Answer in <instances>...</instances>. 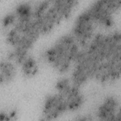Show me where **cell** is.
Listing matches in <instances>:
<instances>
[{
  "label": "cell",
  "instance_id": "cell-1",
  "mask_svg": "<svg viewBox=\"0 0 121 121\" xmlns=\"http://www.w3.org/2000/svg\"><path fill=\"white\" fill-rule=\"evenodd\" d=\"M121 51L120 31L101 32L81 48L74 65L75 70L88 81L110 86L121 77Z\"/></svg>",
  "mask_w": 121,
  "mask_h": 121
},
{
  "label": "cell",
  "instance_id": "cell-2",
  "mask_svg": "<svg viewBox=\"0 0 121 121\" xmlns=\"http://www.w3.org/2000/svg\"><path fill=\"white\" fill-rule=\"evenodd\" d=\"M33 1L17 4L1 20V30L9 50L6 56L19 62L31 53L42 36L35 19Z\"/></svg>",
  "mask_w": 121,
  "mask_h": 121
},
{
  "label": "cell",
  "instance_id": "cell-3",
  "mask_svg": "<svg viewBox=\"0 0 121 121\" xmlns=\"http://www.w3.org/2000/svg\"><path fill=\"white\" fill-rule=\"evenodd\" d=\"M78 5L79 1L76 0L33 1L34 15L42 36L69 18Z\"/></svg>",
  "mask_w": 121,
  "mask_h": 121
},
{
  "label": "cell",
  "instance_id": "cell-4",
  "mask_svg": "<svg viewBox=\"0 0 121 121\" xmlns=\"http://www.w3.org/2000/svg\"><path fill=\"white\" fill-rule=\"evenodd\" d=\"M81 47L70 32L65 34L43 53V60L57 73L64 75L71 71Z\"/></svg>",
  "mask_w": 121,
  "mask_h": 121
},
{
  "label": "cell",
  "instance_id": "cell-5",
  "mask_svg": "<svg viewBox=\"0 0 121 121\" xmlns=\"http://www.w3.org/2000/svg\"><path fill=\"white\" fill-rule=\"evenodd\" d=\"M121 7V0H97L85 10L100 30H110L114 26L115 17Z\"/></svg>",
  "mask_w": 121,
  "mask_h": 121
},
{
  "label": "cell",
  "instance_id": "cell-6",
  "mask_svg": "<svg viewBox=\"0 0 121 121\" xmlns=\"http://www.w3.org/2000/svg\"><path fill=\"white\" fill-rule=\"evenodd\" d=\"M54 90L60 93L65 99L69 112L79 110L85 102V97L81 88L72 82L70 77L63 76L57 80Z\"/></svg>",
  "mask_w": 121,
  "mask_h": 121
},
{
  "label": "cell",
  "instance_id": "cell-7",
  "mask_svg": "<svg viewBox=\"0 0 121 121\" xmlns=\"http://www.w3.org/2000/svg\"><path fill=\"white\" fill-rule=\"evenodd\" d=\"M69 112L67 103L62 95L56 90L49 93L42 104L41 120L53 121Z\"/></svg>",
  "mask_w": 121,
  "mask_h": 121
},
{
  "label": "cell",
  "instance_id": "cell-8",
  "mask_svg": "<svg viewBox=\"0 0 121 121\" xmlns=\"http://www.w3.org/2000/svg\"><path fill=\"white\" fill-rule=\"evenodd\" d=\"M94 117L95 120L98 121H121V103L119 98L113 95H108L104 98L96 108Z\"/></svg>",
  "mask_w": 121,
  "mask_h": 121
},
{
  "label": "cell",
  "instance_id": "cell-9",
  "mask_svg": "<svg viewBox=\"0 0 121 121\" xmlns=\"http://www.w3.org/2000/svg\"><path fill=\"white\" fill-rule=\"evenodd\" d=\"M19 68L17 65L6 57L0 63V84L5 86L12 83L16 79Z\"/></svg>",
  "mask_w": 121,
  "mask_h": 121
},
{
  "label": "cell",
  "instance_id": "cell-10",
  "mask_svg": "<svg viewBox=\"0 0 121 121\" xmlns=\"http://www.w3.org/2000/svg\"><path fill=\"white\" fill-rule=\"evenodd\" d=\"M22 76L26 79H30L36 76L39 71L38 61L31 53L27 56L18 66Z\"/></svg>",
  "mask_w": 121,
  "mask_h": 121
},
{
  "label": "cell",
  "instance_id": "cell-11",
  "mask_svg": "<svg viewBox=\"0 0 121 121\" xmlns=\"http://www.w3.org/2000/svg\"><path fill=\"white\" fill-rule=\"evenodd\" d=\"M18 117V112L16 108L9 107L1 110L0 113V120L16 121Z\"/></svg>",
  "mask_w": 121,
  "mask_h": 121
},
{
  "label": "cell",
  "instance_id": "cell-12",
  "mask_svg": "<svg viewBox=\"0 0 121 121\" xmlns=\"http://www.w3.org/2000/svg\"><path fill=\"white\" fill-rule=\"evenodd\" d=\"M74 120L76 121H92L95 120L94 116L90 114H83L77 115Z\"/></svg>",
  "mask_w": 121,
  "mask_h": 121
}]
</instances>
